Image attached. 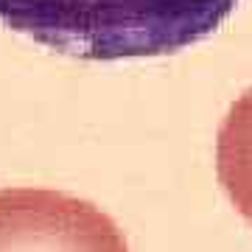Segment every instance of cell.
<instances>
[{"instance_id": "1", "label": "cell", "mask_w": 252, "mask_h": 252, "mask_svg": "<svg viewBox=\"0 0 252 252\" xmlns=\"http://www.w3.org/2000/svg\"><path fill=\"white\" fill-rule=\"evenodd\" d=\"M238 0H0V23L93 62L165 56L205 39Z\"/></svg>"}, {"instance_id": "2", "label": "cell", "mask_w": 252, "mask_h": 252, "mask_svg": "<svg viewBox=\"0 0 252 252\" xmlns=\"http://www.w3.org/2000/svg\"><path fill=\"white\" fill-rule=\"evenodd\" d=\"M0 252H129L121 227L79 196L0 188Z\"/></svg>"}, {"instance_id": "3", "label": "cell", "mask_w": 252, "mask_h": 252, "mask_svg": "<svg viewBox=\"0 0 252 252\" xmlns=\"http://www.w3.org/2000/svg\"><path fill=\"white\" fill-rule=\"evenodd\" d=\"M216 174L235 210L252 224V87L238 95L219 126Z\"/></svg>"}]
</instances>
